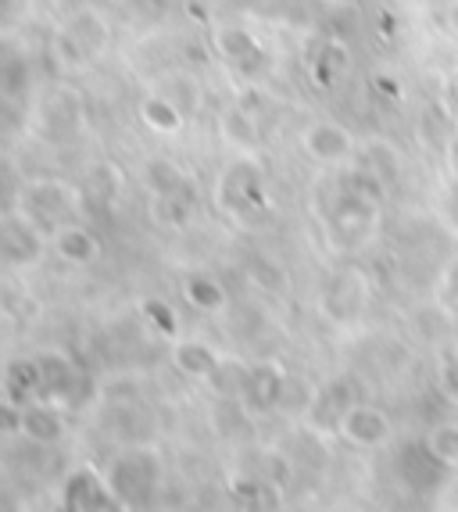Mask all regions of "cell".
<instances>
[{
    "instance_id": "cell-27",
    "label": "cell",
    "mask_w": 458,
    "mask_h": 512,
    "mask_svg": "<svg viewBox=\"0 0 458 512\" xmlns=\"http://www.w3.org/2000/svg\"><path fill=\"white\" fill-rule=\"evenodd\" d=\"M4 387H8V398H15L18 405L40 398L43 387V366L40 359H15L4 373Z\"/></svg>"
},
{
    "instance_id": "cell-15",
    "label": "cell",
    "mask_w": 458,
    "mask_h": 512,
    "mask_svg": "<svg viewBox=\"0 0 458 512\" xmlns=\"http://www.w3.org/2000/svg\"><path fill=\"white\" fill-rule=\"evenodd\" d=\"M51 248L72 269H86L101 258V237L94 230H86L79 222H65L58 230H51Z\"/></svg>"
},
{
    "instance_id": "cell-17",
    "label": "cell",
    "mask_w": 458,
    "mask_h": 512,
    "mask_svg": "<svg viewBox=\"0 0 458 512\" xmlns=\"http://www.w3.org/2000/svg\"><path fill=\"white\" fill-rule=\"evenodd\" d=\"M29 90H33V65H29V54L4 43L0 47V101L11 104V108H22L29 101Z\"/></svg>"
},
{
    "instance_id": "cell-12",
    "label": "cell",
    "mask_w": 458,
    "mask_h": 512,
    "mask_svg": "<svg viewBox=\"0 0 458 512\" xmlns=\"http://www.w3.org/2000/svg\"><path fill=\"white\" fill-rule=\"evenodd\" d=\"M58 498L65 509L86 512V509H115V495H111L108 477L97 473L94 466H72V470L61 477Z\"/></svg>"
},
{
    "instance_id": "cell-42",
    "label": "cell",
    "mask_w": 458,
    "mask_h": 512,
    "mask_svg": "<svg viewBox=\"0 0 458 512\" xmlns=\"http://www.w3.org/2000/svg\"><path fill=\"white\" fill-rule=\"evenodd\" d=\"M408 4H444V0H408Z\"/></svg>"
},
{
    "instance_id": "cell-39",
    "label": "cell",
    "mask_w": 458,
    "mask_h": 512,
    "mask_svg": "<svg viewBox=\"0 0 458 512\" xmlns=\"http://www.w3.org/2000/svg\"><path fill=\"white\" fill-rule=\"evenodd\" d=\"M444 154H448V172L458 176V129L448 137V144H444Z\"/></svg>"
},
{
    "instance_id": "cell-9",
    "label": "cell",
    "mask_w": 458,
    "mask_h": 512,
    "mask_svg": "<svg viewBox=\"0 0 458 512\" xmlns=\"http://www.w3.org/2000/svg\"><path fill=\"white\" fill-rule=\"evenodd\" d=\"M394 470H398V480L412 491V495L419 498H430L437 495L444 487V480H448V466H444L437 455L430 452V444L423 441H408L398 448V455H394Z\"/></svg>"
},
{
    "instance_id": "cell-26",
    "label": "cell",
    "mask_w": 458,
    "mask_h": 512,
    "mask_svg": "<svg viewBox=\"0 0 458 512\" xmlns=\"http://www.w3.org/2000/svg\"><path fill=\"white\" fill-rule=\"evenodd\" d=\"M140 180L144 187L151 190V197H162V194H179V190H190V176L187 169L172 158H151L140 172Z\"/></svg>"
},
{
    "instance_id": "cell-24",
    "label": "cell",
    "mask_w": 458,
    "mask_h": 512,
    "mask_svg": "<svg viewBox=\"0 0 458 512\" xmlns=\"http://www.w3.org/2000/svg\"><path fill=\"white\" fill-rule=\"evenodd\" d=\"M183 298H187L190 308H197L204 316L222 312V308L229 305L226 287H222V280L212 273H190L187 280H183Z\"/></svg>"
},
{
    "instance_id": "cell-32",
    "label": "cell",
    "mask_w": 458,
    "mask_h": 512,
    "mask_svg": "<svg viewBox=\"0 0 458 512\" xmlns=\"http://www.w3.org/2000/svg\"><path fill=\"white\" fill-rule=\"evenodd\" d=\"M226 137L237 147H244V151H251V147H258V140H262V126L247 119L240 108H233L226 115Z\"/></svg>"
},
{
    "instance_id": "cell-8",
    "label": "cell",
    "mask_w": 458,
    "mask_h": 512,
    "mask_svg": "<svg viewBox=\"0 0 458 512\" xmlns=\"http://www.w3.org/2000/svg\"><path fill=\"white\" fill-rule=\"evenodd\" d=\"M43 226H36L26 212H0V265L4 269H33L43 262L47 240Z\"/></svg>"
},
{
    "instance_id": "cell-4",
    "label": "cell",
    "mask_w": 458,
    "mask_h": 512,
    "mask_svg": "<svg viewBox=\"0 0 458 512\" xmlns=\"http://www.w3.org/2000/svg\"><path fill=\"white\" fill-rule=\"evenodd\" d=\"M108 40H111L108 18L97 8H79L61 22L58 36H54V51H58L61 65L83 69V65H94L108 51Z\"/></svg>"
},
{
    "instance_id": "cell-23",
    "label": "cell",
    "mask_w": 458,
    "mask_h": 512,
    "mask_svg": "<svg viewBox=\"0 0 458 512\" xmlns=\"http://www.w3.org/2000/svg\"><path fill=\"white\" fill-rule=\"evenodd\" d=\"M351 72V51L344 40H323L315 47L312 58V79L319 86H337Z\"/></svg>"
},
{
    "instance_id": "cell-36",
    "label": "cell",
    "mask_w": 458,
    "mask_h": 512,
    "mask_svg": "<svg viewBox=\"0 0 458 512\" xmlns=\"http://www.w3.org/2000/svg\"><path fill=\"white\" fill-rule=\"evenodd\" d=\"M126 8L133 11L136 18H144V22H158V18L169 15L172 0H126Z\"/></svg>"
},
{
    "instance_id": "cell-19",
    "label": "cell",
    "mask_w": 458,
    "mask_h": 512,
    "mask_svg": "<svg viewBox=\"0 0 458 512\" xmlns=\"http://www.w3.org/2000/svg\"><path fill=\"white\" fill-rule=\"evenodd\" d=\"M355 387H351V380H344V376H337V380H330V384H323L319 391H315L312 398V409H308V416L319 423V427H337L340 416L355 405Z\"/></svg>"
},
{
    "instance_id": "cell-20",
    "label": "cell",
    "mask_w": 458,
    "mask_h": 512,
    "mask_svg": "<svg viewBox=\"0 0 458 512\" xmlns=\"http://www.w3.org/2000/svg\"><path fill=\"white\" fill-rule=\"evenodd\" d=\"M222 355L212 348V344H204V341H176V348H172V366L179 369L183 376H190V380H212V373L219 369Z\"/></svg>"
},
{
    "instance_id": "cell-21",
    "label": "cell",
    "mask_w": 458,
    "mask_h": 512,
    "mask_svg": "<svg viewBox=\"0 0 458 512\" xmlns=\"http://www.w3.org/2000/svg\"><path fill=\"white\" fill-rule=\"evenodd\" d=\"M365 172H373L383 187H398L401 172H405V162H401V151L387 140H365L362 144V158H358Z\"/></svg>"
},
{
    "instance_id": "cell-29",
    "label": "cell",
    "mask_w": 458,
    "mask_h": 512,
    "mask_svg": "<svg viewBox=\"0 0 458 512\" xmlns=\"http://www.w3.org/2000/svg\"><path fill=\"white\" fill-rule=\"evenodd\" d=\"M247 373H251L247 362L222 359L208 384H212V391L219 394V398H240V391H244V384H247Z\"/></svg>"
},
{
    "instance_id": "cell-3",
    "label": "cell",
    "mask_w": 458,
    "mask_h": 512,
    "mask_svg": "<svg viewBox=\"0 0 458 512\" xmlns=\"http://www.w3.org/2000/svg\"><path fill=\"white\" fill-rule=\"evenodd\" d=\"M215 205L226 215L240 222L258 219L262 212H269V190H265V172L255 158H237L222 169L219 183H215Z\"/></svg>"
},
{
    "instance_id": "cell-14",
    "label": "cell",
    "mask_w": 458,
    "mask_h": 512,
    "mask_svg": "<svg viewBox=\"0 0 458 512\" xmlns=\"http://www.w3.org/2000/svg\"><path fill=\"white\" fill-rule=\"evenodd\" d=\"M301 147H305L308 158L319 165H344L355 158L358 140L351 137V129H344L340 122L319 119L301 133Z\"/></svg>"
},
{
    "instance_id": "cell-7",
    "label": "cell",
    "mask_w": 458,
    "mask_h": 512,
    "mask_svg": "<svg viewBox=\"0 0 458 512\" xmlns=\"http://www.w3.org/2000/svg\"><path fill=\"white\" fill-rule=\"evenodd\" d=\"M369 294H373L369 276L358 265H344L323 287V316L333 319L337 326L358 323L365 316V308H369Z\"/></svg>"
},
{
    "instance_id": "cell-2",
    "label": "cell",
    "mask_w": 458,
    "mask_h": 512,
    "mask_svg": "<svg viewBox=\"0 0 458 512\" xmlns=\"http://www.w3.org/2000/svg\"><path fill=\"white\" fill-rule=\"evenodd\" d=\"M108 487L115 502L140 509L162 498L165 491V459L154 444H129L126 452H119L111 459V466L104 470Z\"/></svg>"
},
{
    "instance_id": "cell-13",
    "label": "cell",
    "mask_w": 458,
    "mask_h": 512,
    "mask_svg": "<svg viewBox=\"0 0 458 512\" xmlns=\"http://www.w3.org/2000/svg\"><path fill=\"white\" fill-rule=\"evenodd\" d=\"M337 434L351 444V448H365V452H373V448H383V444H391L394 427L387 412L376 409V405H365L355 402L337 423Z\"/></svg>"
},
{
    "instance_id": "cell-33",
    "label": "cell",
    "mask_w": 458,
    "mask_h": 512,
    "mask_svg": "<svg viewBox=\"0 0 458 512\" xmlns=\"http://www.w3.org/2000/svg\"><path fill=\"white\" fill-rule=\"evenodd\" d=\"M144 319H147V326H154V330L165 333V337H172V333H176V326H179L172 305H169V301H162V298L144 301Z\"/></svg>"
},
{
    "instance_id": "cell-25",
    "label": "cell",
    "mask_w": 458,
    "mask_h": 512,
    "mask_svg": "<svg viewBox=\"0 0 458 512\" xmlns=\"http://www.w3.org/2000/svg\"><path fill=\"white\" fill-rule=\"evenodd\" d=\"M251 427H255V416L240 398H219L212 412V430L222 441H244L251 437Z\"/></svg>"
},
{
    "instance_id": "cell-37",
    "label": "cell",
    "mask_w": 458,
    "mask_h": 512,
    "mask_svg": "<svg viewBox=\"0 0 458 512\" xmlns=\"http://www.w3.org/2000/svg\"><path fill=\"white\" fill-rule=\"evenodd\" d=\"M437 380H441V391L448 394L451 402H458V355H444Z\"/></svg>"
},
{
    "instance_id": "cell-35",
    "label": "cell",
    "mask_w": 458,
    "mask_h": 512,
    "mask_svg": "<svg viewBox=\"0 0 458 512\" xmlns=\"http://www.w3.org/2000/svg\"><path fill=\"white\" fill-rule=\"evenodd\" d=\"M22 434V405L15 398H0V437Z\"/></svg>"
},
{
    "instance_id": "cell-10",
    "label": "cell",
    "mask_w": 458,
    "mask_h": 512,
    "mask_svg": "<svg viewBox=\"0 0 458 512\" xmlns=\"http://www.w3.org/2000/svg\"><path fill=\"white\" fill-rule=\"evenodd\" d=\"M40 366H43V387H40L43 402L58 405V409L83 405L86 373L76 362L68 359V355H58V351H47V355H40Z\"/></svg>"
},
{
    "instance_id": "cell-30",
    "label": "cell",
    "mask_w": 458,
    "mask_h": 512,
    "mask_svg": "<svg viewBox=\"0 0 458 512\" xmlns=\"http://www.w3.org/2000/svg\"><path fill=\"white\" fill-rule=\"evenodd\" d=\"M426 444L430 452L448 466V470H458V423H437V427L426 434Z\"/></svg>"
},
{
    "instance_id": "cell-34",
    "label": "cell",
    "mask_w": 458,
    "mask_h": 512,
    "mask_svg": "<svg viewBox=\"0 0 458 512\" xmlns=\"http://www.w3.org/2000/svg\"><path fill=\"white\" fill-rule=\"evenodd\" d=\"M437 212H441V222L451 233H458V176H451L448 183L437 194Z\"/></svg>"
},
{
    "instance_id": "cell-31",
    "label": "cell",
    "mask_w": 458,
    "mask_h": 512,
    "mask_svg": "<svg viewBox=\"0 0 458 512\" xmlns=\"http://www.w3.org/2000/svg\"><path fill=\"white\" fill-rule=\"evenodd\" d=\"M119 183H122L119 169H111V165H97V169L86 172L83 194L97 197V201H104V205H108L111 197L119 194Z\"/></svg>"
},
{
    "instance_id": "cell-11",
    "label": "cell",
    "mask_w": 458,
    "mask_h": 512,
    "mask_svg": "<svg viewBox=\"0 0 458 512\" xmlns=\"http://www.w3.org/2000/svg\"><path fill=\"white\" fill-rule=\"evenodd\" d=\"M287 384H290V373L283 369V362L262 359V362L251 366V373H247V384H244V391H240V402L251 409V416L280 412Z\"/></svg>"
},
{
    "instance_id": "cell-1",
    "label": "cell",
    "mask_w": 458,
    "mask_h": 512,
    "mask_svg": "<svg viewBox=\"0 0 458 512\" xmlns=\"http://www.w3.org/2000/svg\"><path fill=\"white\" fill-rule=\"evenodd\" d=\"M387 194H391V187H383L373 172H365L358 165L348 180L337 187L330 208H326V233H330L333 244L337 248H358L373 233Z\"/></svg>"
},
{
    "instance_id": "cell-6",
    "label": "cell",
    "mask_w": 458,
    "mask_h": 512,
    "mask_svg": "<svg viewBox=\"0 0 458 512\" xmlns=\"http://www.w3.org/2000/svg\"><path fill=\"white\" fill-rule=\"evenodd\" d=\"M36 137H43L47 144H72L86 129V108L83 94L72 86H54L51 94L43 97L36 108Z\"/></svg>"
},
{
    "instance_id": "cell-38",
    "label": "cell",
    "mask_w": 458,
    "mask_h": 512,
    "mask_svg": "<svg viewBox=\"0 0 458 512\" xmlns=\"http://www.w3.org/2000/svg\"><path fill=\"white\" fill-rule=\"evenodd\" d=\"M26 8V0H0V26H11Z\"/></svg>"
},
{
    "instance_id": "cell-40",
    "label": "cell",
    "mask_w": 458,
    "mask_h": 512,
    "mask_svg": "<svg viewBox=\"0 0 458 512\" xmlns=\"http://www.w3.org/2000/svg\"><path fill=\"white\" fill-rule=\"evenodd\" d=\"M448 26H451V33L458 36V0H451L448 4Z\"/></svg>"
},
{
    "instance_id": "cell-41",
    "label": "cell",
    "mask_w": 458,
    "mask_h": 512,
    "mask_svg": "<svg viewBox=\"0 0 458 512\" xmlns=\"http://www.w3.org/2000/svg\"><path fill=\"white\" fill-rule=\"evenodd\" d=\"M451 94L458 97V69H455V76H451Z\"/></svg>"
},
{
    "instance_id": "cell-28",
    "label": "cell",
    "mask_w": 458,
    "mask_h": 512,
    "mask_svg": "<svg viewBox=\"0 0 458 512\" xmlns=\"http://www.w3.org/2000/svg\"><path fill=\"white\" fill-rule=\"evenodd\" d=\"M190 190H179V194H162V197H151V215L158 226H187L190 222Z\"/></svg>"
},
{
    "instance_id": "cell-22",
    "label": "cell",
    "mask_w": 458,
    "mask_h": 512,
    "mask_svg": "<svg viewBox=\"0 0 458 512\" xmlns=\"http://www.w3.org/2000/svg\"><path fill=\"white\" fill-rule=\"evenodd\" d=\"M140 122L158 137H176L183 122H187V111L179 108L169 94H151L140 101Z\"/></svg>"
},
{
    "instance_id": "cell-16",
    "label": "cell",
    "mask_w": 458,
    "mask_h": 512,
    "mask_svg": "<svg viewBox=\"0 0 458 512\" xmlns=\"http://www.w3.org/2000/svg\"><path fill=\"white\" fill-rule=\"evenodd\" d=\"M212 47L226 65H237L240 72H255V65L265 61L262 43L255 40V33H247L244 26H215Z\"/></svg>"
},
{
    "instance_id": "cell-5",
    "label": "cell",
    "mask_w": 458,
    "mask_h": 512,
    "mask_svg": "<svg viewBox=\"0 0 458 512\" xmlns=\"http://www.w3.org/2000/svg\"><path fill=\"white\" fill-rule=\"evenodd\" d=\"M15 208L51 233L76 219L79 208H83V194L76 187H68L65 180H29L26 187L18 190Z\"/></svg>"
},
{
    "instance_id": "cell-18",
    "label": "cell",
    "mask_w": 458,
    "mask_h": 512,
    "mask_svg": "<svg viewBox=\"0 0 458 512\" xmlns=\"http://www.w3.org/2000/svg\"><path fill=\"white\" fill-rule=\"evenodd\" d=\"M65 434V419H61V409L51 402H26L22 405V437L29 444H40V448H51V444L61 441Z\"/></svg>"
}]
</instances>
